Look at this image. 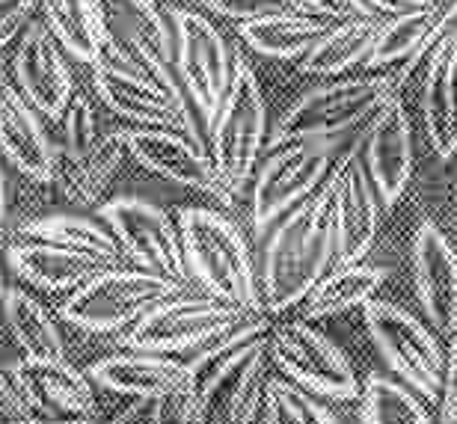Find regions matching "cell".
Segmentation results:
<instances>
[{
  "label": "cell",
  "instance_id": "6da1fadb",
  "mask_svg": "<svg viewBox=\"0 0 457 424\" xmlns=\"http://www.w3.org/2000/svg\"><path fill=\"white\" fill-rule=\"evenodd\" d=\"M339 232H336L333 187L327 179L312 196L291 208L270 226L259 273L262 306L273 318L297 303L336 267Z\"/></svg>",
  "mask_w": 457,
  "mask_h": 424
},
{
  "label": "cell",
  "instance_id": "7a4b0ae2",
  "mask_svg": "<svg viewBox=\"0 0 457 424\" xmlns=\"http://www.w3.org/2000/svg\"><path fill=\"white\" fill-rule=\"evenodd\" d=\"M179 232L190 279L208 297L244 312V315L264 312L250 246L232 220L212 208H181Z\"/></svg>",
  "mask_w": 457,
  "mask_h": 424
},
{
  "label": "cell",
  "instance_id": "3957f363",
  "mask_svg": "<svg viewBox=\"0 0 457 424\" xmlns=\"http://www.w3.org/2000/svg\"><path fill=\"white\" fill-rule=\"evenodd\" d=\"M401 96L389 71L339 78L306 89L286 107L270 131V145L291 140H336L365 125L389 98Z\"/></svg>",
  "mask_w": 457,
  "mask_h": 424
},
{
  "label": "cell",
  "instance_id": "277c9868",
  "mask_svg": "<svg viewBox=\"0 0 457 424\" xmlns=\"http://www.w3.org/2000/svg\"><path fill=\"white\" fill-rule=\"evenodd\" d=\"M268 140V104L244 51L235 54V75L208 134V158L228 196H237L259 170Z\"/></svg>",
  "mask_w": 457,
  "mask_h": 424
},
{
  "label": "cell",
  "instance_id": "5b68a950",
  "mask_svg": "<svg viewBox=\"0 0 457 424\" xmlns=\"http://www.w3.org/2000/svg\"><path fill=\"white\" fill-rule=\"evenodd\" d=\"M179 291L181 282L170 276L143 270V267L134 270L107 267L71 291V297L60 306V315L87 333H119L125 327H134L145 312L176 297Z\"/></svg>",
  "mask_w": 457,
  "mask_h": 424
},
{
  "label": "cell",
  "instance_id": "8992f818",
  "mask_svg": "<svg viewBox=\"0 0 457 424\" xmlns=\"http://www.w3.org/2000/svg\"><path fill=\"white\" fill-rule=\"evenodd\" d=\"M362 315L374 347L386 359L392 374H398L401 383L416 389L428 403H440L445 353L434 327H425L413 312L389 300H369Z\"/></svg>",
  "mask_w": 457,
  "mask_h": 424
},
{
  "label": "cell",
  "instance_id": "52a82bcc",
  "mask_svg": "<svg viewBox=\"0 0 457 424\" xmlns=\"http://www.w3.org/2000/svg\"><path fill=\"white\" fill-rule=\"evenodd\" d=\"M330 140H291L270 145V154L259 163L250 190V217L255 232L268 229L309 199L333 170Z\"/></svg>",
  "mask_w": 457,
  "mask_h": 424
},
{
  "label": "cell",
  "instance_id": "ba28073f",
  "mask_svg": "<svg viewBox=\"0 0 457 424\" xmlns=\"http://www.w3.org/2000/svg\"><path fill=\"white\" fill-rule=\"evenodd\" d=\"M268 359L282 377L324 398H360V377L345 356L309 320H282L268 333Z\"/></svg>",
  "mask_w": 457,
  "mask_h": 424
},
{
  "label": "cell",
  "instance_id": "9c48e42d",
  "mask_svg": "<svg viewBox=\"0 0 457 424\" xmlns=\"http://www.w3.org/2000/svg\"><path fill=\"white\" fill-rule=\"evenodd\" d=\"M176 33V75L190 104L212 128L235 75V54L212 18L194 9H170Z\"/></svg>",
  "mask_w": 457,
  "mask_h": 424
},
{
  "label": "cell",
  "instance_id": "30bf717a",
  "mask_svg": "<svg viewBox=\"0 0 457 424\" xmlns=\"http://www.w3.org/2000/svg\"><path fill=\"white\" fill-rule=\"evenodd\" d=\"M98 217L113 232L119 250L131 264L170 276L181 285L190 279L181 232L163 208L145 199L116 196L98 208Z\"/></svg>",
  "mask_w": 457,
  "mask_h": 424
},
{
  "label": "cell",
  "instance_id": "8fae6325",
  "mask_svg": "<svg viewBox=\"0 0 457 424\" xmlns=\"http://www.w3.org/2000/svg\"><path fill=\"white\" fill-rule=\"evenodd\" d=\"M244 318L226 303L214 297H170L149 309L128 327V333L119 338L125 350H145V353H190L208 338L223 333V329L235 327Z\"/></svg>",
  "mask_w": 457,
  "mask_h": 424
},
{
  "label": "cell",
  "instance_id": "7c38bea8",
  "mask_svg": "<svg viewBox=\"0 0 457 424\" xmlns=\"http://www.w3.org/2000/svg\"><path fill=\"white\" fill-rule=\"evenodd\" d=\"M93 84L98 98L113 110L116 116L128 119L137 128H170V131L187 134L208 152V134L212 128L190 101H179L167 89L149 78L125 71L111 62H96Z\"/></svg>",
  "mask_w": 457,
  "mask_h": 424
},
{
  "label": "cell",
  "instance_id": "4fadbf2b",
  "mask_svg": "<svg viewBox=\"0 0 457 424\" xmlns=\"http://www.w3.org/2000/svg\"><path fill=\"white\" fill-rule=\"evenodd\" d=\"M268 336L217 359L212 374L199 386L194 424H253L268 383Z\"/></svg>",
  "mask_w": 457,
  "mask_h": 424
},
{
  "label": "cell",
  "instance_id": "5bb4252c",
  "mask_svg": "<svg viewBox=\"0 0 457 424\" xmlns=\"http://www.w3.org/2000/svg\"><path fill=\"white\" fill-rule=\"evenodd\" d=\"M330 187L336 205V232H339L336 267L356 264L369 255L374 241H378L380 214H383V202L369 175V167H365L360 137L333 163Z\"/></svg>",
  "mask_w": 457,
  "mask_h": 424
},
{
  "label": "cell",
  "instance_id": "9a60e30c",
  "mask_svg": "<svg viewBox=\"0 0 457 424\" xmlns=\"http://www.w3.org/2000/svg\"><path fill=\"white\" fill-rule=\"evenodd\" d=\"M128 154L161 179L172 184H181L187 190L208 193V196L232 205V196L223 190L220 179L214 172V163L208 152L199 143L190 140L187 134L170 131V128H122Z\"/></svg>",
  "mask_w": 457,
  "mask_h": 424
},
{
  "label": "cell",
  "instance_id": "2e32d148",
  "mask_svg": "<svg viewBox=\"0 0 457 424\" xmlns=\"http://www.w3.org/2000/svg\"><path fill=\"white\" fill-rule=\"evenodd\" d=\"M360 143L383 211H392L413 179V125L401 96L389 98L362 125Z\"/></svg>",
  "mask_w": 457,
  "mask_h": 424
},
{
  "label": "cell",
  "instance_id": "e0dca14e",
  "mask_svg": "<svg viewBox=\"0 0 457 424\" xmlns=\"http://www.w3.org/2000/svg\"><path fill=\"white\" fill-rule=\"evenodd\" d=\"M413 288L428 324L449 338L457 327V253L434 220H422L410 244Z\"/></svg>",
  "mask_w": 457,
  "mask_h": 424
},
{
  "label": "cell",
  "instance_id": "ac0fdd59",
  "mask_svg": "<svg viewBox=\"0 0 457 424\" xmlns=\"http://www.w3.org/2000/svg\"><path fill=\"white\" fill-rule=\"evenodd\" d=\"M12 383L27 407L42 421L96 419V392L89 374H80L66 359H21L12 365Z\"/></svg>",
  "mask_w": 457,
  "mask_h": 424
},
{
  "label": "cell",
  "instance_id": "d6986e66",
  "mask_svg": "<svg viewBox=\"0 0 457 424\" xmlns=\"http://www.w3.org/2000/svg\"><path fill=\"white\" fill-rule=\"evenodd\" d=\"M12 71L18 89L36 107V113L45 119H62L71 96H75V80L62 60L60 42L51 36L45 21L30 24L24 30L12 60Z\"/></svg>",
  "mask_w": 457,
  "mask_h": 424
},
{
  "label": "cell",
  "instance_id": "ffe728a7",
  "mask_svg": "<svg viewBox=\"0 0 457 424\" xmlns=\"http://www.w3.org/2000/svg\"><path fill=\"white\" fill-rule=\"evenodd\" d=\"M440 42L436 33V6L413 9V12L383 15L380 33L374 39V48L365 60V71H389L395 78V87L407 84L416 66H425L428 54Z\"/></svg>",
  "mask_w": 457,
  "mask_h": 424
},
{
  "label": "cell",
  "instance_id": "44dd1931",
  "mask_svg": "<svg viewBox=\"0 0 457 424\" xmlns=\"http://www.w3.org/2000/svg\"><path fill=\"white\" fill-rule=\"evenodd\" d=\"M196 371L185 359H170L163 353H145V350H125L111 353L89 368V380L107 392L128 395V398L154 401L158 395L176 389Z\"/></svg>",
  "mask_w": 457,
  "mask_h": 424
},
{
  "label": "cell",
  "instance_id": "7402d4cb",
  "mask_svg": "<svg viewBox=\"0 0 457 424\" xmlns=\"http://www.w3.org/2000/svg\"><path fill=\"white\" fill-rule=\"evenodd\" d=\"M125 158L128 149L122 131L98 137V143L84 154L71 152L66 145H54V184L71 205L96 208Z\"/></svg>",
  "mask_w": 457,
  "mask_h": 424
},
{
  "label": "cell",
  "instance_id": "603a6c76",
  "mask_svg": "<svg viewBox=\"0 0 457 424\" xmlns=\"http://www.w3.org/2000/svg\"><path fill=\"white\" fill-rule=\"evenodd\" d=\"M0 154L33 181H54V145L36 107L21 89L6 87L0 96Z\"/></svg>",
  "mask_w": 457,
  "mask_h": 424
},
{
  "label": "cell",
  "instance_id": "cb8c5ba5",
  "mask_svg": "<svg viewBox=\"0 0 457 424\" xmlns=\"http://www.w3.org/2000/svg\"><path fill=\"white\" fill-rule=\"evenodd\" d=\"M422 116L431 149L449 161L457 154V48L443 36L428 54L422 80Z\"/></svg>",
  "mask_w": 457,
  "mask_h": 424
},
{
  "label": "cell",
  "instance_id": "d4e9b609",
  "mask_svg": "<svg viewBox=\"0 0 457 424\" xmlns=\"http://www.w3.org/2000/svg\"><path fill=\"white\" fill-rule=\"evenodd\" d=\"M15 273L24 282L36 285L45 291H66V288H80L87 279H93L96 273L107 270V262L102 258L71 250V246L48 244V241H30L18 244L9 253Z\"/></svg>",
  "mask_w": 457,
  "mask_h": 424
},
{
  "label": "cell",
  "instance_id": "484cf974",
  "mask_svg": "<svg viewBox=\"0 0 457 424\" xmlns=\"http://www.w3.org/2000/svg\"><path fill=\"white\" fill-rule=\"evenodd\" d=\"M380 15L347 18V21L330 24L303 60H297V69L303 75H342L356 66H365L374 48V39L380 33Z\"/></svg>",
  "mask_w": 457,
  "mask_h": 424
},
{
  "label": "cell",
  "instance_id": "4316f807",
  "mask_svg": "<svg viewBox=\"0 0 457 424\" xmlns=\"http://www.w3.org/2000/svg\"><path fill=\"white\" fill-rule=\"evenodd\" d=\"M42 21L69 57L96 66L107 42L104 12L98 0H42Z\"/></svg>",
  "mask_w": 457,
  "mask_h": 424
},
{
  "label": "cell",
  "instance_id": "83f0119b",
  "mask_svg": "<svg viewBox=\"0 0 457 424\" xmlns=\"http://www.w3.org/2000/svg\"><path fill=\"white\" fill-rule=\"evenodd\" d=\"M330 21L309 12H279L259 21L237 24V36L250 51L273 60H303L309 48L321 39Z\"/></svg>",
  "mask_w": 457,
  "mask_h": 424
},
{
  "label": "cell",
  "instance_id": "f1b7e54d",
  "mask_svg": "<svg viewBox=\"0 0 457 424\" xmlns=\"http://www.w3.org/2000/svg\"><path fill=\"white\" fill-rule=\"evenodd\" d=\"M389 270L380 264H339L306 294L303 312L306 320L318 318H333L342 315L347 309L365 306L369 300H374V294L383 288Z\"/></svg>",
  "mask_w": 457,
  "mask_h": 424
},
{
  "label": "cell",
  "instance_id": "f546056e",
  "mask_svg": "<svg viewBox=\"0 0 457 424\" xmlns=\"http://www.w3.org/2000/svg\"><path fill=\"white\" fill-rule=\"evenodd\" d=\"M0 300H4L9 333L27 359H66V345H62L57 324L30 294L6 288Z\"/></svg>",
  "mask_w": 457,
  "mask_h": 424
},
{
  "label": "cell",
  "instance_id": "4dcf8cb0",
  "mask_svg": "<svg viewBox=\"0 0 457 424\" xmlns=\"http://www.w3.org/2000/svg\"><path fill=\"white\" fill-rule=\"evenodd\" d=\"M21 235L27 241H48V244H60V246H71V250L89 253V255L102 258V262H107L111 267H116L119 258H122V250H119L111 229L87 217H69V214L39 217V220H33V223H27L21 229Z\"/></svg>",
  "mask_w": 457,
  "mask_h": 424
},
{
  "label": "cell",
  "instance_id": "1f68e13d",
  "mask_svg": "<svg viewBox=\"0 0 457 424\" xmlns=\"http://www.w3.org/2000/svg\"><path fill=\"white\" fill-rule=\"evenodd\" d=\"M422 401L407 383L371 374L360 389V416L362 424H434Z\"/></svg>",
  "mask_w": 457,
  "mask_h": 424
},
{
  "label": "cell",
  "instance_id": "d6a6232c",
  "mask_svg": "<svg viewBox=\"0 0 457 424\" xmlns=\"http://www.w3.org/2000/svg\"><path fill=\"white\" fill-rule=\"evenodd\" d=\"M264 424H339L330 410L288 377H268L264 383Z\"/></svg>",
  "mask_w": 457,
  "mask_h": 424
},
{
  "label": "cell",
  "instance_id": "836d02e7",
  "mask_svg": "<svg viewBox=\"0 0 457 424\" xmlns=\"http://www.w3.org/2000/svg\"><path fill=\"white\" fill-rule=\"evenodd\" d=\"M199 407V374L187 377L176 389L149 401V424H194Z\"/></svg>",
  "mask_w": 457,
  "mask_h": 424
},
{
  "label": "cell",
  "instance_id": "e575fe53",
  "mask_svg": "<svg viewBox=\"0 0 457 424\" xmlns=\"http://www.w3.org/2000/svg\"><path fill=\"white\" fill-rule=\"evenodd\" d=\"M62 145L78 154L89 152L98 143V122H96V110L84 92H75L62 113Z\"/></svg>",
  "mask_w": 457,
  "mask_h": 424
},
{
  "label": "cell",
  "instance_id": "d590c367",
  "mask_svg": "<svg viewBox=\"0 0 457 424\" xmlns=\"http://www.w3.org/2000/svg\"><path fill=\"white\" fill-rule=\"evenodd\" d=\"M205 6L232 24L259 21L279 12H303L297 0H205Z\"/></svg>",
  "mask_w": 457,
  "mask_h": 424
},
{
  "label": "cell",
  "instance_id": "8d00e7d4",
  "mask_svg": "<svg viewBox=\"0 0 457 424\" xmlns=\"http://www.w3.org/2000/svg\"><path fill=\"white\" fill-rule=\"evenodd\" d=\"M39 6L42 0H0V51L30 27V18Z\"/></svg>",
  "mask_w": 457,
  "mask_h": 424
},
{
  "label": "cell",
  "instance_id": "74e56055",
  "mask_svg": "<svg viewBox=\"0 0 457 424\" xmlns=\"http://www.w3.org/2000/svg\"><path fill=\"white\" fill-rule=\"evenodd\" d=\"M300 9L309 15H318L330 24L347 21V18H362V15H378L365 0H297Z\"/></svg>",
  "mask_w": 457,
  "mask_h": 424
},
{
  "label": "cell",
  "instance_id": "f35d334b",
  "mask_svg": "<svg viewBox=\"0 0 457 424\" xmlns=\"http://www.w3.org/2000/svg\"><path fill=\"white\" fill-rule=\"evenodd\" d=\"M440 421L457 424V327L449 336L445 350V371H443V392H440Z\"/></svg>",
  "mask_w": 457,
  "mask_h": 424
},
{
  "label": "cell",
  "instance_id": "ab89813d",
  "mask_svg": "<svg viewBox=\"0 0 457 424\" xmlns=\"http://www.w3.org/2000/svg\"><path fill=\"white\" fill-rule=\"evenodd\" d=\"M30 416L24 395L18 392V386L12 383V377H6L0 371V419H24Z\"/></svg>",
  "mask_w": 457,
  "mask_h": 424
},
{
  "label": "cell",
  "instance_id": "60d3db41",
  "mask_svg": "<svg viewBox=\"0 0 457 424\" xmlns=\"http://www.w3.org/2000/svg\"><path fill=\"white\" fill-rule=\"evenodd\" d=\"M378 15H398V12H413V9H431L440 0H365Z\"/></svg>",
  "mask_w": 457,
  "mask_h": 424
},
{
  "label": "cell",
  "instance_id": "b9f144b4",
  "mask_svg": "<svg viewBox=\"0 0 457 424\" xmlns=\"http://www.w3.org/2000/svg\"><path fill=\"white\" fill-rule=\"evenodd\" d=\"M6 217V179H4V154H0V226Z\"/></svg>",
  "mask_w": 457,
  "mask_h": 424
},
{
  "label": "cell",
  "instance_id": "7bdbcfd3",
  "mask_svg": "<svg viewBox=\"0 0 457 424\" xmlns=\"http://www.w3.org/2000/svg\"><path fill=\"white\" fill-rule=\"evenodd\" d=\"M0 424H42V419H33V416H24V419H4Z\"/></svg>",
  "mask_w": 457,
  "mask_h": 424
},
{
  "label": "cell",
  "instance_id": "ee69618b",
  "mask_svg": "<svg viewBox=\"0 0 457 424\" xmlns=\"http://www.w3.org/2000/svg\"><path fill=\"white\" fill-rule=\"evenodd\" d=\"M42 424H96V419H71V421H42Z\"/></svg>",
  "mask_w": 457,
  "mask_h": 424
},
{
  "label": "cell",
  "instance_id": "f6af8a7d",
  "mask_svg": "<svg viewBox=\"0 0 457 424\" xmlns=\"http://www.w3.org/2000/svg\"><path fill=\"white\" fill-rule=\"evenodd\" d=\"M4 291H6V285H4V270H0V297H4Z\"/></svg>",
  "mask_w": 457,
  "mask_h": 424
},
{
  "label": "cell",
  "instance_id": "bcb514c9",
  "mask_svg": "<svg viewBox=\"0 0 457 424\" xmlns=\"http://www.w3.org/2000/svg\"><path fill=\"white\" fill-rule=\"evenodd\" d=\"M4 89H6V80H4V75H0V96H4Z\"/></svg>",
  "mask_w": 457,
  "mask_h": 424
},
{
  "label": "cell",
  "instance_id": "7dc6e473",
  "mask_svg": "<svg viewBox=\"0 0 457 424\" xmlns=\"http://www.w3.org/2000/svg\"><path fill=\"white\" fill-rule=\"evenodd\" d=\"M452 42H454V48H457V33H452Z\"/></svg>",
  "mask_w": 457,
  "mask_h": 424
}]
</instances>
